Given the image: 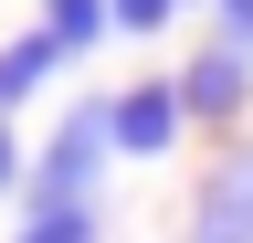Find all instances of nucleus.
<instances>
[{
  "label": "nucleus",
  "mask_w": 253,
  "mask_h": 243,
  "mask_svg": "<svg viewBox=\"0 0 253 243\" xmlns=\"http://www.w3.org/2000/svg\"><path fill=\"white\" fill-rule=\"evenodd\" d=\"M106 138H116V159H179V138H190L179 74H126L106 96Z\"/></svg>",
  "instance_id": "20e7f679"
},
{
  "label": "nucleus",
  "mask_w": 253,
  "mask_h": 243,
  "mask_svg": "<svg viewBox=\"0 0 253 243\" xmlns=\"http://www.w3.org/2000/svg\"><path fill=\"white\" fill-rule=\"evenodd\" d=\"M179 11H190V0H106V21H116L126 43H148V32H169Z\"/></svg>",
  "instance_id": "6e6552de"
},
{
  "label": "nucleus",
  "mask_w": 253,
  "mask_h": 243,
  "mask_svg": "<svg viewBox=\"0 0 253 243\" xmlns=\"http://www.w3.org/2000/svg\"><path fill=\"white\" fill-rule=\"evenodd\" d=\"M63 64H74V53H63V43L42 32V21H21V32L0 43V116H21V106L42 96V85H53Z\"/></svg>",
  "instance_id": "39448f33"
},
{
  "label": "nucleus",
  "mask_w": 253,
  "mask_h": 243,
  "mask_svg": "<svg viewBox=\"0 0 253 243\" xmlns=\"http://www.w3.org/2000/svg\"><path fill=\"white\" fill-rule=\"evenodd\" d=\"M106 169H116V138H106V96H74V106L53 116V138L32 148L21 211H95V201H106Z\"/></svg>",
  "instance_id": "f257e3e1"
},
{
  "label": "nucleus",
  "mask_w": 253,
  "mask_h": 243,
  "mask_svg": "<svg viewBox=\"0 0 253 243\" xmlns=\"http://www.w3.org/2000/svg\"><path fill=\"white\" fill-rule=\"evenodd\" d=\"M32 180V138H21V116H0V201H11Z\"/></svg>",
  "instance_id": "1a4fd4ad"
},
{
  "label": "nucleus",
  "mask_w": 253,
  "mask_h": 243,
  "mask_svg": "<svg viewBox=\"0 0 253 243\" xmlns=\"http://www.w3.org/2000/svg\"><path fill=\"white\" fill-rule=\"evenodd\" d=\"M179 243H253V127L211 148V169L190 180V222Z\"/></svg>",
  "instance_id": "7ed1b4c3"
},
{
  "label": "nucleus",
  "mask_w": 253,
  "mask_h": 243,
  "mask_svg": "<svg viewBox=\"0 0 253 243\" xmlns=\"http://www.w3.org/2000/svg\"><path fill=\"white\" fill-rule=\"evenodd\" d=\"M201 11H211V32H221V43H243V53H253V0H201Z\"/></svg>",
  "instance_id": "9d476101"
},
{
  "label": "nucleus",
  "mask_w": 253,
  "mask_h": 243,
  "mask_svg": "<svg viewBox=\"0 0 253 243\" xmlns=\"http://www.w3.org/2000/svg\"><path fill=\"white\" fill-rule=\"evenodd\" d=\"M11 243H106V201L95 211H21Z\"/></svg>",
  "instance_id": "0eeeda50"
},
{
  "label": "nucleus",
  "mask_w": 253,
  "mask_h": 243,
  "mask_svg": "<svg viewBox=\"0 0 253 243\" xmlns=\"http://www.w3.org/2000/svg\"><path fill=\"white\" fill-rule=\"evenodd\" d=\"M32 21H42V32H53L63 53H95V43H116V21H106V0H42Z\"/></svg>",
  "instance_id": "423d86ee"
},
{
  "label": "nucleus",
  "mask_w": 253,
  "mask_h": 243,
  "mask_svg": "<svg viewBox=\"0 0 253 243\" xmlns=\"http://www.w3.org/2000/svg\"><path fill=\"white\" fill-rule=\"evenodd\" d=\"M179 106H190V138H243L253 127V53L243 43H221V32H201V53L179 64Z\"/></svg>",
  "instance_id": "f03ea898"
},
{
  "label": "nucleus",
  "mask_w": 253,
  "mask_h": 243,
  "mask_svg": "<svg viewBox=\"0 0 253 243\" xmlns=\"http://www.w3.org/2000/svg\"><path fill=\"white\" fill-rule=\"evenodd\" d=\"M190 11H201V0H190Z\"/></svg>",
  "instance_id": "9b49d317"
}]
</instances>
